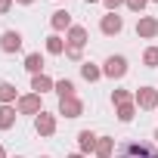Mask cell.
Returning a JSON list of instances; mask_svg holds the SVG:
<instances>
[{
	"label": "cell",
	"mask_w": 158,
	"mask_h": 158,
	"mask_svg": "<svg viewBox=\"0 0 158 158\" xmlns=\"http://www.w3.org/2000/svg\"><path fill=\"white\" fill-rule=\"evenodd\" d=\"M152 3H158V0H152Z\"/></svg>",
	"instance_id": "35"
},
{
	"label": "cell",
	"mask_w": 158,
	"mask_h": 158,
	"mask_svg": "<svg viewBox=\"0 0 158 158\" xmlns=\"http://www.w3.org/2000/svg\"><path fill=\"white\" fill-rule=\"evenodd\" d=\"M96 143H99V136L93 130H81V133H77V152L90 155V152H96Z\"/></svg>",
	"instance_id": "13"
},
{
	"label": "cell",
	"mask_w": 158,
	"mask_h": 158,
	"mask_svg": "<svg viewBox=\"0 0 158 158\" xmlns=\"http://www.w3.org/2000/svg\"><path fill=\"white\" fill-rule=\"evenodd\" d=\"M44 47H47V53H50V56H62V53H65V47H68V40H65L62 34H50Z\"/></svg>",
	"instance_id": "16"
},
{
	"label": "cell",
	"mask_w": 158,
	"mask_h": 158,
	"mask_svg": "<svg viewBox=\"0 0 158 158\" xmlns=\"http://www.w3.org/2000/svg\"><path fill=\"white\" fill-rule=\"evenodd\" d=\"M50 90H56V81H53L50 74H44V71H40V74H31V93H40V96H44V93H50Z\"/></svg>",
	"instance_id": "11"
},
{
	"label": "cell",
	"mask_w": 158,
	"mask_h": 158,
	"mask_svg": "<svg viewBox=\"0 0 158 158\" xmlns=\"http://www.w3.org/2000/svg\"><path fill=\"white\" fill-rule=\"evenodd\" d=\"M25 71L28 74H40L44 71V56L40 53H28L25 56Z\"/></svg>",
	"instance_id": "20"
},
{
	"label": "cell",
	"mask_w": 158,
	"mask_h": 158,
	"mask_svg": "<svg viewBox=\"0 0 158 158\" xmlns=\"http://www.w3.org/2000/svg\"><path fill=\"white\" fill-rule=\"evenodd\" d=\"M87 28L84 25H71L68 28V34H65V40H68V47H77V50H84V44H87Z\"/></svg>",
	"instance_id": "12"
},
{
	"label": "cell",
	"mask_w": 158,
	"mask_h": 158,
	"mask_svg": "<svg viewBox=\"0 0 158 158\" xmlns=\"http://www.w3.org/2000/svg\"><path fill=\"white\" fill-rule=\"evenodd\" d=\"M16 3H19V6H31V3H34V0H16Z\"/></svg>",
	"instance_id": "29"
},
{
	"label": "cell",
	"mask_w": 158,
	"mask_h": 158,
	"mask_svg": "<svg viewBox=\"0 0 158 158\" xmlns=\"http://www.w3.org/2000/svg\"><path fill=\"white\" fill-rule=\"evenodd\" d=\"M102 6H106L109 13H118V10L124 6V0H102Z\"/></svg>",
	"instance_id": "26"
},
{
	"label": "cell",
	"mask_w": 158,
	"mask_h": 158,
	"mask_svg": "<svg viewBox=\"0 0 158 158\" xmlns=\"http://www.w3.org/2000/svg\"><path fill=\"white\" fill-rule=\"evenodd\" d=\"M99 31H102L106 37H118V34L124 31V19H121L118 13H106V16L99 19Z\"/></svg>",
	"instance_id": "5"
},
{
	"label": "cell",
	"mask_w": 158,
	"mask_h": 158,
	"mask_svg": "<svg viewBox=\"0 0 158 158\" xmlns=\"http://www.w3.org/2000/svg\"><path fill=\"white\" fill-rule=\"evenodd\" d=\"M56 93H59V99H71V96H77L74 81H71V77H59V81H56Z\"/></svg>",
	"instance_id": "19"
},
{
	"label": "cell",
	"mask_w": 158,
	"mask_h": 158,
	"mask_svg": "<svg viewBox=\"0 0 158 158\" xmlns=\"http://www.w3.org/2000/svg\"><path fill=\"white\" fill-rule=\"evenodd\" d=\"M74 22H71V13H65V10H56L53 16H50V28H53V34H68V28H71Z\"/></svg>",
	"instance_id": "10"
},
{
	"label": "cell",
	"mask_w": 158,
	"mask_h": 158,
	"mask_svg": "<svg viewBox=\"0 0 158 158\" xmlns=\"http://www.w3.org/2000/svg\"><path fill=\"white\" fill-rule=\"evenodd\" d=\"M16 118H19V109L16 106H0V130H13L16 127Z\"/></svg>",
	"instance_id": "14"
},
{
	"label": "cell",
	"mask_w": 158,
	"mask_h": 158,
	"mask_svg": "<svg viewBox=\"0 0 158 158\" xmlns=\"http://www.w3.org/2000/svg\"><path fill=\"white\" fill-rule=\"evenodd\" d=\"M59 115H62V118H81V115H84V99H77V96L59 99Z\"/></svg>",
	"instance_id": "8"
},
{
	"label": "cell",
	"mask_w": 158,
	"mask_h": 158,
	"mask_svg": "<svg viewBox=\"0 0 158 158\" xmlns=\"http://www.w3.org/2000/svg\"><path fill=\"white\" fill-rule=\"evenodd\" d=\"M56 127H59V121H56V115H50V112H40V115L34 118V130H37V136H53Z\"/></svg>",
	"instance_id": "7"
},
{
	"label": "cell",
	"mask_w": 158,
	"mask_h": 158,
	"mask_svg": "<svg viewBox=\"0 0 158 158\" xmlns=\"http://www.w3.org/2000/svg\"><path fill=\"white\" fill-rule=\"evenodd\" d=\"M84 3H102V0H84Z\"/></svg>",
	"instance_id": "31"
},
{
	"label": "cell",
	"mask_w": 158,
	"mask_h": 158,
	"mask_svg": "<svg viewBox=\"0 0 158 158\" xmlns=\"http://www.w3.org/2000/svg\"><path fill=\"white\" fill-rule=\"evenodd\" d=\"M37 158H50V155H37Z\"/></svg>",
	"instance_id": "33"
},
{
	"label": "cell",
	"mask_w": 158,
	"mask_h": 158,
	"mask_svg": "<svg viewBox=\"0 0 158 158\" xmlns=\"http://www.w3.org/2000/svg\"><path fill=\"white\" fill-rule=\"evenodd\" d=\"M81 77L90 81V84H96L99 77H102V68H99L96 62H81Z\"/></svg>",
	"instance_id": "18"
},
{
	"label": "cell",
	"mask_w": 158,
	"mask_h": 158,
	"mask_svg": "<svg viewBox=\"0 0 158 158\" xmlns=\"http://www.w3.org/2000/svg\"><path fill=\"white\" fill-rule=\"evenodd\" d=\"M13 158H22V155H13Z\"/></svg>",
	"instance_id": "34"
},
{
	"label": "cell",
	"mask_w": 158,
	"mask_h": 158,
	"mask_svg": "<svg viewBox=\"0 0 158 158\" xmlns=\"http://www.w3.org/2000/svg\"><path fill=\"white\" fill-rule=\"evenodd\" d=\"M65 56L71 62H84V50H77V47H65Z\"/></svg>",
	"instance_id": "25"
},
{
	"label": "cell",
	"mask_w": 158,
	"mask_h": 158,
	"mask_svg": "<svg viewBox=\"0 0 158 158\" xmlns=\"http://www.w3.org/2000/svg\"><path fill=\"white\" fill-rule=\"evenodd\" d=\"M13 3H16V0H0V16H6L13 10Z\"/></svg>",
	"instance_id": "27"
},
{
	"label": "cell",
	"mask_w": 158,
	"mask_h": 158,
	"mask_svg": "<svg viewBox=\"0 0 158 158\" xmlns=\"http://www.w3.org/2000/svg\"><path fill=\"white\" fill-rule=\"evenodd\" d=\"M16 109H19V115H40L44 112V99H40V93H22L19 96V102H16Z\"/></svg>",
	"instance_id": "3"
},
{
	"label": "cell",
	"mask_w": 158,
	"mask_h": 158,
	"mask_svg": "<svg viewBox=\"0 0 158 158\" xmlns=\"http://www.w3.org/2000/svg\"><path fill=\"white\" fill-rule=\"evenodd\" d=\"M133 102L139 112H158V87H136Z\"/></svg>",
	"instance_id": "2"
},
{
	"label": "cell",
	"mask_w": 158,
	"mask_h": 158,
	"mask_svg": "<svg viewBox=\"0 0 158 158\" xmlns=\"http://www.w3.org/2000/svg\"><path fill=\"white\" fill-rule=\"evenodd\" d=\"M136 37L139 40H155L158 37V19L155 16H139L136 19Z\"/></svg>",
	"instance_id": "6"
},
{
	"label": "cell",
	"mask_w": 158,
	"mask_h": 158,
	"mask_svg": "<svg viewBox=\"0 0 158 158\" xmlns=\"http://www.w3.org/2000/svg\"><path fill=\"white\" fill-rule=\"evenodd\" d=\"M149 3H152V0H124V6H127L130 13H139V16H143V10H146Z\"/></svg>",
	"instance_id": "24"
},
{
	"label": "cell",
	"mask_w": 158,
	"mask_h": 158,
	"mask_svg": "<svg viewBox=\"0 0 158 158\" xmlns=\"http://www.w3.org/2000/svg\"><path fill=\"white\" fill-rule=\"evenodd\" d=\"M143 65H146V68H158V47H146V53H143Z\"/></svg>",
	"instance_id": "23"
},
{
	"label": "cell",
	"mask_w": 158,
	"mask_h": 158,
	"mask_svg": "<svg viewBox=\"0 0 158 158\" xmlns=\"http://www.w3.org/2000/svg\"><path fill=\"white\" fill-rule=\"evenodd\" d=\"M16 102H19L16 84H10V81H0V106H16Z\"/></svg>",
	"instance_id": "15"
},
{
	"label": "cell",
	"mask_w": 158,
	"mask_h": 158,
	"mask_svg": "<svg viewBox=\"0 0 158 158\" xmlns=\"http://www.w3.org/2000/svg\"><path fill=\"white\" fill-rule=\"evenodd\" d=\"M133 115H136V102H124V106H118V121H121V124H130Z\"/></svg>",
	"instance_id": "21"
},
{
	"label": "cell",
	"mask_w": 158,
	"mask_h": 158,
	"mask_svg": "<svg viewBox=\"0 0 158 158\" xmlns=\"http://www.w3.org/2000/svg\"><path fill=\"white\" fill-rule=\"evenodd\" d=\"M22 44H25V40H22V34H19V31H13V28L0 34V50H3V53H19V50H22Z\"/></svg>",
	"instance_id": "9"
},
{
	"label": "cell",
	"mask_w": 158,
	"mask_h": 158,
	"mask_svg": "<svg viewBox=\"0 0 158 158\" xmlns=\"http://www.w3.org/2000/svg\"><path fill=\"white\" fill-rule=\"evenodd\" d=\"M65 158H87L84 152H71V155H65Z\"/></svg>",
	"instance_id": "28"
},
{
	"label": "cell",
	"mask_w": 158,
	"mask_h": 158,
	"mask_svg": "<svg viewBox=\"0 0 158 158\" xmlns=\"http://www.w3.org/2000/svg\"><path fill=\"white\" fill-rule=\"evenodd\" d=\"M115 158H158V146L146 139H124L115 149Z\"/></svg>",
	"instance_id": "1"
},
{
	"label": "cell",
	"mask_w": 158,
	"mask_h": 158,
	"mask_svg": "<svg viewBox=\"0 0 158 158\" xmlns=\"http://www.w3.org/2000/svg\"><path fill=\"white\" fill-rule=\"evenodd\" d=\"M152 139H155V146H158V130H155V136H152Z\"/></svg>",
	"instance_id": "32"
},
{
	"label": "cell",
	"mask_w": 158,
	"mask_h": 158,
	"mask_svg": "<svg viewBox=\"0 0 158 158\" xmlns=\"http://www.w3.org/2000/svg\"><path fill=\"white\" fill-rule=\"evenodd\" d=\"M0 158H10V155H6V149H3V146H0Z\"/></svg>",
	"instance_id": "30"
},
{
	"label": "cell",
	"mask_w": 158,
	"mask_h": 158,
	"mask_svg": "<svg viewBox=\"0 0 158 158\" xmlns=\"http://www.w3.org/2000/svg\"><path fill=\"white\" fill-rule=\"evenodd\" d=\"M127 74V59L124 56H109L102 65V77H112V81H121Z\"/></svg>",
	"instance_id": "4"
},
{
	"label": "cell",
	"mask_w": 158,
	"mask_h": 158,
	"mask_svg": "<svg viewBox=\"0 0 158 158\" xmlns=\"http://www.w3.org/2000/svg\"><path fill=\"white\" fill-rule=\"evenodd\" d=\"M124 102H133V93L130 90H112V106H124Z\"/></svg>",
	"instance_id": "22"
},
{
	"label": "cell",
	"mask_w": 158,
	"mask_h": 158,
	"mask_svg": "<svg viewBox=\"0 0 158 158\" xmlns=\"http://www.w3.org/2000/svg\"><path fill=\"white\" fill-rule=\"evenodd\" d=\"M115 149H118V146H115V136H99V143H96V152H93V155H96V158H112V155H115Z\"/></svg>",
	"instance_id": "17"
}]
</instances>
